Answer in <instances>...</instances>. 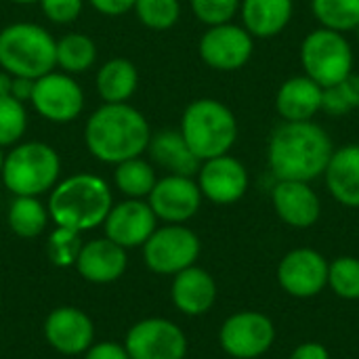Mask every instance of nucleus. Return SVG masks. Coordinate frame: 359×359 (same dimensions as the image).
<instances>
[{
    "mask_svg": "<svg viewBox=\"0 0 359 359\" xmlns=\"http://www.w3.org/2000/svg\"><path fill=\"white\" fill-rule=\"evenodd\" d=\"M332 151V139L313 120L282 122L269 137L267 164L276 181L311 183L324 177Z\"/></svg>",
    "mask_w": 359,
    "mask_h": 359,
    "instance_id": "f257e3e1",
    "label": "nucleus"
},
{
    "mask_svg": "<svg viewBox=\"0 0 359 359\" xmlns=\"http://www.w3.org/2000/svg\"><path fill=\"white\" fill-rule=\"evenodd\" d=\"M151 128L147 118L130 103H103L84 126V143L103 164H120L147 151Z\"/></svg>",
    "mask_w": 359,
    "mask_h": 359,
    "instance_id": "f03ea898",
    "label": "nucleus"
},
{
    "mask_svg": "<svg viewBox=\"0 0 359 359\" xmlns=\"http://www.w3.org/2000/svg\"><path fill=\"white\" fill-rule=\"evenodd\" d=\"M111 206L114 196L109 185L97 175L78 172L50 189L46 208L57 227L84 233L103 225Z\"/></svg>",
    "mask_w": 359,
    "mask_h": 359,
    "instance_id": "7ed1b4c3",
    "label": "nucleus"
},
{
    "mask_svg": "<svg viewBox=\"0 0 359 359\" xmlns=\"http://www.w3.org/2000/svg\"><path fill=\"white\" fill-rule=\"evenodd\" d=\"M179 130L200 162L229 154L238 141L233 111L219 99L208 97L196 99L185 107Z\"/></svg>",
    "mask_w": 359,
    "mask_h": 359,
    "instance_id": "20e7f679",
    "label": "nucleus"
},
{
    "mask_svg": "<svg viewBox=\"0 0 359 359\" xmlns=\"http://www.w3.org/2000/svg\"><path fill=\"white\" fill-rule=\"evenodd\" d=\"M57 40L38 23L17 21L0 29V67L11 76L40 78L53 72Z\"/></svg>",
    "mask_w": 359,
    "mask_h": 359,
    "instance_id": "39448f33",
    "label": "nucleus"
},
{
    "mask_svg": "<svg viewBox=\"0 0 359 359\" xmlns=\"http://www.w3.org/2000/svg\"><path fill=\"white\" fill-rule=\"evenodd\" d=\"M61 158L57 149L42 141H23L4 156L2 183L13 196L38 198L59 183Z\"/></svg>",
    "mask_w": 359,
    "mask_h": 359,
    "instance_id": "423d86ee",
    "label": "nucleus"
},
{
    "mask_svg": "<svg viewBox=\"0 0 359 359\" xmlns=\"http://www.w3.org/2000/svg\"><path fill=\"white\" fill-rule=\"evenodd\" d=\"M301 65L305 76L328 88L353 74V48L345 34L318 27L301 42Z\"/></svg>",
    "mask_w": 359,
    "mask_h": 359,
    "instance_id": "0eeeda50",
    "label": "nucleus"
},
{
    "mask_svg": "<svg viewBox=\"0 0 359 359\" xmlns=\"http://www.w3.org/2000/svg\"><path fill=\"white\" fill-rule=\"evenodd\" d=\"M141 248L149 271L158 276H177L179 271L196 265L202 244L189 227L166 223L164 227H156Z\"/></svg>",
    "mask_w": 359,
    "mask_h": 359,
    "instance_id": "6e6552de",
    "label": "nucleus"
},
{
    "mask_svg": "<svg viewBox=\"0 0 359 359\" xmlns=\"http://www.w3.org/2000/svg\"><path fill=\"white\" fill-rule=\"evenodd\" d=\"M276 326L271 318L261 311H238L231 313L221 330L219 345L221 349L233 359H257L263 358L276 343Z\"/></svg>",
    "mask_w": 359,
    "mask_h": 359,
    "instance_id": "1a4fd4ad",
    "label": "nucleus"
},
{
    "mask_svg": "<svg viewBox=\"0 0 359 359\" xmlns=\"http://www.w3.org/2000/svg\"><path fill=\"white\" fill-rule=\"evenodd\" d=\"M29 103L44 120L53 124H67L80 118L84 109V90L65 72H48L34 80Z\"/></svg>",
    "mask_w": 359,
    "mask_h": 359,
    "instance_id": "9d476101",
    "label": "nucleus"
},
{
    "mask_svg": "<svg viewBox=\"0 0 359 359\" xmlns=\"http://www.w3.org/2000/svg\"><path fill=\"white\" fill-rule=\"evenodd\" d=\"M124 347L130 359H185L187 337L170 320L147 318L130 326Z\"/></svg>",
    "mask_w": 359,
    "mask_h": 359,
    "instance_id": "9b49d317",
    "label": "nucleus"
},
{
    "mask_svg": "<svg viewBox=\"0 0 359 359\" xmlns=\"http://www.w3.org/2000/svg\"><path fill=\"white\" fill-rule=\"evenodd\" d=\"M255 50V38L246 32L244 25L236 23H221L210 25L200 42L198 53L200 59L217 72H238L242 69Z\"/></svg>",
    "mask_w": 359,
    "mask_h": 359,
    "instance_id": "f8f14e48",
    "label": "nucleus"
},
{
    "mask_svg": "<svg viewBox=\"0 0 359 359\" xmlns=\"http://www.w3.org/2000/svg\"><path fill=\"white\" fill-rule=\"evenodd\" d=\"M328 261L316 248H294L278 265V284L292 299H313L328 288Z\"/></svg>",
    "mask_w": 359,
    "mask_h": 359,
    "instance_id": "ddd939ff",
    "label": "nucleus"
},
{
    "mask_svg": "<svg viewBox=\"0 0 359 359\" xmlns=\"http://www.w3.org/2000/svg\"><path fill=\"white\" fill-rule=\"evenodd\" d=\"M202 191L194 177L166 175L156 181L147 204L151 206L158 221L168 225H185L194 219L202 206Z\"/></svg>",
    "mask_w": 359,
    "mask_h": 359,
    "instance_id": "4468645a",
    "label": "nucleus"
},
{
    "mask_svg": "<svg viewBox=\"0 0 359 359\" xmlns=\"http://www.w3.org/2000/svg\"><path fill=\"white\" fill-rule=\"evenodd\" d=\"M196 181L202 191V198L219 206H229L240 202L250 185L246 166L229 154L204 160L200 164Z\"/></svg>",
    "mask_w": 359,
    "mask_h": 359,
    "instance_id": "2eb2a0df",
    "label": "nucleus"
},
{
    "mask_svg": "<svg viewBox=\"0 0 359 359\" xmlns=\"http://www.w3.org/2000/svg\"><path fill=\"white\" fill-rule=\"evenodd\" d=\"M158 227V217L154 215L147 200H133L126 198L118 204H114L103 221L105 238L114 244L128 248L143 246L149 236Z\"/></svg>",
    "mask_w": 359,
    "mask_h": 359,
    "instance_id": "dca6fc26",
    "label": "nucleus"
},
{
    "mask_svg": "<svg viewBox=\"0 0 359 359\" xmlns=\"http://www.w3.org/2000/svg\"><path fill=\"white\" fill-rule=\"evenodd\" d=\"M44 339L61 355H84L95 343L93 320L78 307H57L44 320Z\"/></svg>",
    "mask_w": 359,
    "mask_h": 359,
    "instance_id": "f3484780",
    "label": "nucleus"
},
{
    "mask_svg": "<svg viewBox=\"0 0 359 359\" xmlns=\"http://www.w3.org/2000/svg\"><path fill=\"white\" fill-rule=\"evenodd\" d=\"M271 204L282 223L294 229H309L322 217V202L305 181H276Z\"/></svg>",
    "mask_w": 359,
    "mask_h": 359,
    "instance_id": "a211bd4d",
    "label": "nucleus"
},
{
    "mask_svg": "<svg viewBox=\"0 0 359 359\" xmlns=\"http://www.w3.org/2000/svg\"><path fill=\"white\" fill-rule=\"evenodd\" d=\"M126 265V250L107 238H99L84 242L76 261V271L90 284H111L124 276Z\"/></svg>",
    "mask_w": 359,
    "mask_h": 359,
    "instance_id": "6ab92c4d",
    "label": "nucleus"
},
{
    "mask_svg": "<svg viewBox=\"0 0 359 359\" xmlns=\"http://www.w3.org/2000/svg\"><path fill=\"white\" fill-rule=\"evenodd\" d=\"M170 299L183 316H204L217 303V282L206 269L191 265L172 276Z\"/></svg>",
    "mask_w": 359,
    "mask_h": 359,
    "instance_id": "aec40b11",
    "label": "nucleus"
},
{
    "mask_svg": "<svg viewBox=\"0 0 359 359\" xmlns=\"http://www.w3.org/2000/svg\"><path fill=\"white\" fill-rule=\"evenodd\" d=\"M324 88L309 76L288 78L276 95V109L284 122H309L322 111Z\"/></svg>",
    "mask_w": 359,
    "mask_h": 359,
    "instance_id": "412c9836",
    "label": "nucleus"
},
{
    "mask_svg": "<svg viewBox=\"0 0 359 359\" xmlns=\"http://www.w3.org/2000/svg\"><path fill=\"white\" fill-rule=\"evenodd\" d=\"M330 196L345 208H359V143H349L332 151L324 170Z\"/></svg>",
    "mask_w": 359,
    "mask_h": 359,
    "instance_id": "4be33fe9",
    "label": "nucleus"
},
{
    "mask_svg": "<svg viewBox=\"0 0 359 359\" xmlns=\"http://www.w3.org/2000/svg\"><path fill=\"white\" fill-rule=\"evenodd\" d=\"M147 154L151 162L160 168H164L168 175H181V177H194L200 170V160L189 149L187 141L183 139L179 128H164L158 133H151Z\"/></svg>",
    "mask_w": 359,
    "mask_h": 359,
    "instance_id": "5701e85b",
    "label": "nucleus"
},
{
    "mask_svg": "<svg viewBox=\"0 0 359 359\" xmlns=\"http://www.w3.org/2000/svg\"><path fill=\"white\" fill-rule=\"evenodd\" d=\"M294 13V0H242V25L252 38L269 40L282 34Z\"/></svg>",
    "mask_w": 359,
    "mask_h": 359,
    "instance_id": "b1692460",
    "label": "nucleus"
},
{
    "mask_svg": "<svg viewBox=\"0 0 359 359\" xmlns=\"http://www.w3.org/2000/svg\"><path fill=\"white\" fill-rule=\"evenodd\" d=\"M95 86L103 103H128L139 86V69L126 57L107 59L97 69Z\"/></svg>",
    "mask_w": 359,
    "mask_h": 359,
    "instance_id": "393cba45",
    "label": "nucleus"
},
{
    "mask_svg": "<svg viewBox=\"0 0 359 359\" xmlns=\"http://www.w3.org/2000/svg\"><path fill=\"white\" fill-rule=\"evenodd\" d=\"M97 61V44L90 36L80 32H69L57 40L55 48V65L61 72L76 76L88 72Z\"/></svg>",
    "mask_w": 359,
    "mask_h": 359,
    "instance_id": "a878e982",
    "label": "nucleus"
},
{
    "mask_svg": "<svg viewBox=\"0 0 359 359\" xmlns=\"http://www.w3.org/2000/svg\"><path fill=\"white\" fill-rule=\"evenodd\" d=\"M6 221L15 236L32 240V238H38L40 233H44V229L48 227L50 215H48V208L38 198L15 196L8 206Z\"/></svg>",
    "mask_w": 359,
    "mask_h": 359,
    "instance_id": "bb28decb",
    "label": "nucleus"
},
{
    "mask_svg": "<svg viewBox=\"0 0 359 359\" xmlns=\"http://www.w3.org/2000/svg\"><path fill=\"white\" fill-rule=\"evenodd\" d=\"M156 181H158V177H156L154 164L143 160L141 156L116 164L114 183L124 198L145 200L151 194Z\"/></svg>",
    "mask_w": 359,
    "mask_h": 359,
    "instance_id": "cd10ccee",
    "label": "nucleus"
},
{
    "mask_svg": "<svg viewBox=\"0 0 359 359\" xmlns=\"http://www.w3.org/2000/svg\"><path fill=\"white\" fill-rule=\"evenodd\" d=\"M320 27L334 32H355L359 25V0H311Z\"/></svg>",
    "mask_w": 359,
    "mask_h": 359,
    "instance_id": "c85d7f7f",
    "label": "nucleus"
},
{
    "mask_svg": "<svg viewBox=\"0 0 359 359\" xmlns=\"http://www.w3.org/2000/svg\"><path fill=\"white\" fill-rule=\"evenodd\" d=\"M328 288L343 301H359V259L337 257L328 265Z\"/></svg>",
    "mask_w": 359,
    "mask_h": 359,
    "instance_id": "c756f323",
    "label": "nucleus"
},
{
    "mask_svg": "<svg viewBox=\"0 0 359 359\" xmlns=\"http://www.w3.org/2000/svg\"><path fill=\"white\" fill-rule=\"evenodd\" d=\"M137 19L156 32L170 29L181 17V2L179 0H135L133 6Z\"/></svg>",
    "mask_w": 359,
    "mask_h": 359,
    "instance_id": "7c9ffc66",
    "label": "nucleus"
},
{
    "mask_svg": "<svg viewBox=\"0 0 359 359\" xmlns=\"http://www.w3.org/2000/svg\"><path fill=\"white\" fill-rule=\"evenodd\" d=\"M82 246V233L65 227H55L46 240V255L55 267H76Z\"/></svg>",
    "mask_w": 359,
    "mask_h": 359,
    "instance_id": "2f4dec72",
    "label": "nucleus"
},
{
    "mask_svg": "<svg viewBox=\"0 0 359 359\" xmlns=\"http://www.w3.org/2000/svg\"><path fill=\"white\" fill-rule=\"evenodd\" d=\"M27 130L25 103L13 97H0V147H13L21 143Z\"/></svg>",
    "mask_w": 359,
    "mask_h": 359,
    "instance_id": "473e14b6",
    "label": "nucleus"
},
{
    "mask_svg": "<svg viewBox=\"0 0 359 359\" xmlns=\"http://www.w3.org/2000/svg\"><path fill=\"white\" fill-rule=\"evenodd\" d=\"M242 0H189L196 19L204 25L229 23L240 13Z\"/></svg>",
    "mask_w": 359,
    "mask_h": 359,
    "instance_id": "72a5a7b5",
    "label": "nucleus"
},
{
    "mask_svg": "<svg viewBox=\"0 0 359 359\" xmlns=\"http://www.w3.org/2000/svg\"><path fill=\"white\" fill-rule=\"evenodd\" d=\"M38 4L42 8V15L57 25L74 23L84 8V0H40Z\"/></svg>",
    "mask_w": 359,
    "mask_h": 359,
    "instance_id": "f704fd0d",
    "label": "nucleus"
},
{
    "mask_svg": "<svg viewBox=\"0 0 359 359\" xmlns=\"http://www.w3.org/2000/svg\"><path fill=\"white\" fill-rule=\"evenodd\" d=\"M322 111H326V114H330V116H337V118L353 111V109H351V105L347 103V99H345V95H343V90H341V86H339V84L324 88V97H322Z\"/></svg>",
    "mask_w": 359,
    "mask_h": 359,
    "instance_id": "c9c22d12",
    "label": "nucleus"
},
{
    "mask_svg": "<svg viewBox=\"0 0 359 359\" xmlns=\"http://www.w3.org/2000/svg\"><path fill=\"white\" fill-rule=\"evenodd\" d=\"M84 359H130L126 353V347L120 345V343H114V341H101V343H93L86 353Z\"/></svg>",
    "mask_w": 359,
    "mask_h": 359,
    "instance_id": "e433bc0d",
    "label": "nucleus"
},
{
    "mask_svg": "<svg viewBox=\"0 0 359 359\" xmlns=\"http://www.w3.org/2000/svg\"><path fill=\"white\" fill-rule=\"evenodd\" d=\"M97 13L107 15V17H118V15H126L128 11H133L135 0H86Z\"/></svg>",
    "mask_w": 359,
    "mask_h": 359,
    "instance_id": "4c0bfd02",
    "label": "nucleus"
},
{
    "mask_svg": "<svg viewBox=\"0 0 359 359\" xmlns=\"http://www.w3.org/2000/svg\"><path fill=\"white\" fill-rule=\"evenodd\" d=\"M288 359H330V351L318 341H307L301 343Z\"/></svg>",
    "mask_w": 359,
    "mask_h": 359,
    "instance_id": "58836bf2",
    "label": "nucleus"
},
{
    "mask_svg": "<svg viewBox=\"0 0 359 359\" xmlns=\"http://www.w3.org/2000/svg\"><path fill=\"white\" fill-rule=\"evenodd\" d=\"M347 103L351 105V109H359V76L358 74H351L347 76L343 82H339Z\"/></svg>",
    "mask_w": 359,
    "mask_h": 359,
    "instance_id": "ea45409f",
    "label": "nucleus"
},
{
    "mask_svg": "<svg viewBox=\"0 0 359 359\" xmlns=\"http://www.w3.org/2000/svg\"><path fill=\"white\" fill-rule=\"evenodd\" d=\"M32 93H34V80L32 78H21V76H13V90H11V97L25 103L32 99Z\"/></svg>",
    "mask_w": 359,
    "mask_h": 359,
    "instance_id": "a19ab883",
    "label": "nucleus"
},
{
    "mask_svg": "<svg viewBox=\"0 0 359 359\" xmlns=\"http://www.w3.org/2000/svg\"><path fill=\"white\" fill-rule=\"evenodd\" d=\"M13 90V76L8 72H0V97H11Z\"/></svg>",
    "mask_w": 359,
    "mask_h": 359,
    "instance_id": "79ce46f5",
    "label": "nucleus"
},
{
    "mask_svg": "<svg viewBox=\"0 0 359 359\" xmlns=\"http://www.w3.org/2000/svg\"><path fill=\"white\" fill-rule=\"evenodd\" d=\"M8 2H13V4H36L40 0H8Z\"/></svg>",
    "mask_w": 359,
    "mask_h": 359,
    "instance_id": "37998d69",
    "label": "nucleus"
},
{
    "mask_svg": "<svg viewBox=\"0 0 359 359\" xmlns=\"http://www.w3.org/2000/svg\"><path fill=\"white\" fill-rule=\"evenodd\" d=\"M4 147H0V172H2V166H4Z\"/></svg>",
    "mask_w": 359,
    "mask_h": 359,
    "instance_id": "c03bdc74",
    "label": "nucleus"
},
{
    "mask_svg": "<svg viewBox=\"0 0 359 359\" xmlns=\"http://www.w3.org/2000/svg\"><path fill=\"white\" fill-rule=\"evenodd\" d=\"M355 36H358V40H359V25L355 27Z\"/></svg>",
    "mask_w": 359,
    "mask_h": 359,
    "instance_id": "a18cd8bd",
    "label": "nucleus"
}]
</instances>
